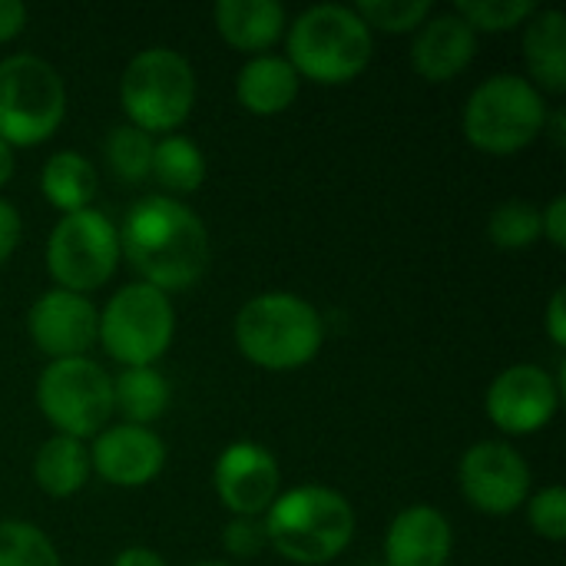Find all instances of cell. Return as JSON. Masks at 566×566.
<instances>
[{
    "label": "cell",
    "mask_w": 566,
    "mask_h": 566,
    "mask_svg": "<svg viewBox=\"0 0 566 566\" xmlns=\"http://www.w3.org/2000/svg\"><path fill=\"white\" fill-rule=\"evenodd\" d=\"M96 325H99V312L90 302V295H76L63 289L43 292L27 312L30 342L50 361L86 358L90 345L96 342Z\"/></svg>",
    "instance_id": "5bb4252c"
},
{
    "label": "cell",
    "mask_w": 566,
    "mask_h": 566,
    "mask_svg": "<svg viewBox=\"0 0 566 566\" xmlns=\"http://www.w3.org/2000/svg\"><path fill=\"white\" fill-rule=\"evenodd\" d=\"M262 524L269 547H275V554H282L289 564H332L355 541V507L345 494L322 484L279 494L262 514Z\"/></svg>",
    "instance_id": "7a4b0ae2"
},
{
    "label": "cell",
    "mask_w": 566,
    "mask_h": 566,
    "mask_svg": "<svg viewBox=\"0 0 566 566\" xmlns=\"http://www.w3.org/2000/svg\"><path fill=\"white\" fill-rule=\"evenodd\" d=\"M458 484L474 511L507 517L531 497V468L511 444L478 441L458 464Z\"/></svg>",
    "instance_id": "8fae6325"
},
{
    "label": "cell",
    "mask_w": 566,
    "mask_h": 566,
    "mask_svg": "<svg viewBox=\"0 0 566 566\" xmlns=\"http://www.w3.org/2000/svg\"><path fill=\"white\" fill-rule=\"evenodd\" d=\"M20 235H23V222H20L17 206L7 202V199H0V265L17 252Z\"/></svg>",
    "instance_id": "1f68e13d"
},
{
    "label": "cell",
    "mask_w": 566,
    "mask_h": 566,
    "mask_svg": "<svg viewBox=\"0 0 566 566\" xmlns=\"http://www.w3.org/2000/svg\"><path fill=\"white\" fill-rule=\"evenodd\" d=\"M0 566H63V560L36 524L0 521Z\"/></svg>",
    "instance_id": "4316f807"
},
{
    "label": "cell",
    "mask_w": 566,
    "mask_h": 566,
    "mask_svg": "<svg viewBox=\"0 0 566 566\" xmlns=\"http://www.w3.org/2000/svg\"><path fill=\"white\" fill-rule=\"evenodd\" d=\"M27 27V7L20 0H0V43H10Z\"/></svg>",
    "instance_id": "836d02e7"
},
{
    "label": "cell",
    "mask_w": 566,
    "mask_h": 566,
    "mask_svg": "<svg viewBox=\"0 0 566 566\" xmlns=\"http://www.w3.org/2000/svg\"><path fill=\"white\" fill-rule=\"evenodd\" d=\"M560 408V381L541 365H511L504 368L484 398V411L491 424L511 438L544 431Z\"/></svg>",
    "instance_id": "7c38bea8"
},
{
    "label": "cell",
    "mask_w": 566,
    "mask_h": 566,
    "mask_svg": "<svg viewBox=\"0 0 566 566\" xmlns=\"http://www.w3.org/2000/svg\"><path fill=\"white\" fill-rule=\"evenodd\" d=\"M222 547L235 560H252L269 547L262 517H232L222 531Z\"/></svg>",
    "instance_id": "4dcf8cb0"
},
{
    "label": "cell",
    "mask_w": 566,
    "mask_h": 566,
    "mask_svg": "<svg viewBox=\"0 0 566 566\" xmlns=\"http://www.w3.org/2000/svg\"><path fill=\"white\" fill-rule=\"evenodd\" d=\"M153 146L156 139L146 136L143 129L123 123V126H113L106 143H103V153H106V166L116 179L136 186L143 179H149V169H153Z\"/></svg>",
    "instance_id": "d4e9b609"
},
{
    "label": "cell",
    "mask_w": 566,
    "mask_h": 566,
    "mask_svg": "<svg viewBox=\"0 0 566 566\" xmlns=\"http://www.w3.org/2000/svg\"><path fill=\"white\" fill-rule=\"evenodd\" d=\"M524 60L531 83L547 93L566 90V17L564 10H537L527 20Z\"/></svg>",
    "instance_id": "ffe728a7"
},
{
    "label": "cell",
    "mask_w": 566,
    "mask_h": 566,
    "mask_svg": "<svg viewBox=\"0 0 566 566\" xmlns=\"http://www.w3.org/2000/svg\"><path fill=\"white\" fill-rule=\"evenodd\" d=\"M119 103L129 126L143 129L146 136H172L196 106V73L179 50L149 46L126 63Z\"/></svg>",
    "instance_id": "8992f818"
},
{
    "label": "cell",
    "mask_w": 566,
    "mask_h": 566,
    "mask_svg": "<svg viewBox=\"0 0 566 566\" xmlns=\"http://www.w3.org/2000/svg\"><path fill=\"white\" fill-rule=\"evenodd\" d=\"M451 551V524L428 504L405 507L385 534V566H448Z\"/></svg>",
    "instance_id": "2e32d148"
},
{
    "label": "cell",
    "mask_w": 566,
    "mask_h": 566,
    "mask_svg": "<svg viewBox=\"0 0 566 566\" xmlns=\"http://www.w3.org/2000/svg\"><path fill=\"white\" fill-rule=\"evenodd\" d=\"M235 345L242 358L265 371H295L325 345L318 308L292 292H262L235 315Z\"/></svg>",
    "instance_id": "3957f363"
},
{
    "label": "cell",
    "mask_w": 566,
    "mask_h": 566,
    "mask_svg": "<svg viewBox=\"0 0 566 566\" xmlns=\"http://www.w3.org/2000/svg\"><path fill=\"white\" fill-rule=\"evenodd\" d=\"M212 484L232 517H262L282 494V468L269 448L235 441L216 458Z\"/></svg>",
    "instance_id": "4fadbf2b"
},
{
    "label": "cell",
    "mask_w": 566,
    "mask_h": 566,
    "mask_svg": "<svg viewBox=\"0 0 566 566\" xmlns=\"http://www.w3.org/2000/svg\"><path fill=\"white\" fill-rule=\"evenodd\" d=\"M547 119L544 93L527 76L494 73L468 96L461 126L474 149L488 156H514L547 133Z\"/></svg>",
    "instance_id": "5b68a950"
},
{
    "label": "cell",
    "mask_w": 566,
    "mask_h": 566,
    "mask_svg": "<svg viewBox=\"0 0 566 566\" xmlns=\"http://www.w3.org/2000/svg\"><path fill=\"white\" fill-rule=\"evenodd\" d=\"M66 116V86L36 53L0 60V139L10 149L46 143Z\"/></svg>",
    "instance_id": "52a82bcc"
},
{
    "label": "cell",
    "mask_w": 566,
    "mask_h": 566,
    "mask_svg": "<svg viewBox=\"0 0 566 566\" xmlns=\"http://www.w3.org/2000/svg\"><path fill=\"white\" fill-rule=\"evenodd\" d=\"M541 7L534 0H458L454 13L478 33H507L514 27H524Z\"/></svg>",
    "instance_id": "83f0119b"
},
{
    "label": "cell",
    "mask_w": 566,
    "mask_h": 566,
    "mask_svg": "<svg viewBox=\"0 0 566 566\" xmlns=\"http://www.w3.org/2000/svg\"><path fill=\"white\" fill-rule=\"evenodd\" d=\"M527 521L537 537L560 544L566 541V491L560 484H551L527 497Z\"/></svg>",
    "instance_id": "f546056e"
},
{
    "label": "cell",
    "mask_w": 566,
    "mask_h": 566,
    "mask_svg": "<svg viewBox=\"0 0 566 566\" xmlns=\"http://www.w3.org/2000/svg\"><path fill=\"white\" fill-rule=\"evenodd\" d=\"M488 239L504 252L531 249L541 239V209L527 199H504L488 219Z\"/></svg>",
    "instance_id": "484cf974"
},
{
    "label": "cell",
    "mask_w": 566,
    "mask_h": 566,
    "mask_svg": "<svg viewBox=\"0 0 566 566\" xmlns=\"http://www.w3.org/2000/svg\"><path fill=\"white\" fill-rule=\"evenodd\" d=\"M36 408L63 438H96L113 418V378L90 358L50 361L36 378Z\"/></svg>",
    "instance_id": "9c48e42d"
},
{
    "label": "cell",
    "mask_w": 566,
    "mask_h": 566,
    "mask_svg": "<svg viewBox=\"0 0 566 566\" xmlns=\"http://www.w3.org/2000/svg\"><path fill=\"white\" fill-rule=\"evenodd\" d=\"M368 30L381 33H411L431 17V0H361L352 7Z\"/></svg>",
    "instance_id": "f1b7e54d"
},
{
    "label": "cell",
    "mask_w": 566,
    "mask_h": 566,
    "mask_svg": "<svg viewBox=\"0 0 566 566\" xmlns=\"http://www.w3.org/2000/svg\"><path fill=\"white\" fill-rule=\"evenodd\" d=\"M169 408V381L156 368H123L113 378V411L123 415V424L149 428Z\"/></svg>",
    "instance_id": "603a6c76"
},
{
    "label": "cell",
    "mask_w": 566,
    "mask_h": 566,
    "mask_svg": "<svg viewBox=\"0 0 566 566\" xmlns=\"http://www.w3.org/2000/svg\"><path fill=\"white\" fill-rule=\"evenodd\" d=\"M541 235L554 249H566V196H557L547 209H541Z\"/></svg>",
    "instance_id": "d6a6232c"
},
{
    "label": "cell",
    "mask_w": 566,
    "mask_h": 566,
    "mask_svg": "<svg viewBox=\"0 0 566 566\" xmlns=\"http://www.w3.org/2000/svg\"><path fill=\"white\" fill-rule=\"evenodd\" d=\"M10 176H13V149L0 139V189L10 182Z\"/></svg>",
    "instance_id": "8d00e7d4"
},
{
    "label": "cell",
    "mask_w": 566,
    "mask_h": 566,
    "mask_svg": "<svg viewBox=\"0 0 566 566\" xmlns=\"http://www.w3.org/2000/svg\"><path fill=\"white\" fill-rule=\"evenodd\" d=\"M166 468V444L153 428L106 424L90 448V471L113 488H146Z\"/></svg>",
    "instance_id": "9a60e30c"
},
{
    "label": "cell",
    "mask_w": 566,
    "mask_h": 566,
    "mask_svg": "<svg viewBox=\"0 0 566 566\" xmlns=\"http://www.w3.org/2000/svg\"><path fill=\"white\" fill-rule=\"evenodd\" d=\"M298 86H302V80L292 70V63L285 56H275V53L252 56L235 73V99L252 116L285 113L295 103Z\"/></svg>",
    "instance_id": "d6986e66"
},
{
    "label": "cell",
    "mask_w": 566,
    "mask_h": 566,
    "mask_svg": "<svg viewBox=\"0 0 566 566\" xmlns=\"http://www.w3.org/2000/svg\"><path fill=\"white\" fill-rule=\"evenodd\" d=\"M119 262V232L109 216L90 209L60 216L46 239V272L63 292L103 289Z\"/></svg>",
    "instance_id": "30bf717a"
},
{
    "label": "cell",
    "mask_w": 566,
    "mask_h": 566,
    "mask_svg": "<svg viewBox=\"0 0 566 566\" xmlns=\"http://www.w3.org/2000/svg\"><path fill=\"white\" fill-rule=\"evenodd\" d=\"M196 566H232V564H219V560H209V564H196Z\"/></svg>",
    "instance_id": "74e56055"
},
{
    "label": "cell",
    "mask_w": 566,
    "mask_h": 566,
    "mask_svg": "<svg viewBox=\"0 0 566 566\" xmlns=\"http://www.w3.org/2000/svg\"><path fill=\"white\" fill-rule=\"evenodd\" d=\"M219 36L239 53H269L285 33V7L275 0H219L212 7Z\"/></svg>",
    "instance_id": "ac0fdd59"
},
{
    "label": "cell",
    "mask_w": 566,
    "mask_h": 566,
    "mask_svg": "<svg viewBox=\"0 0 566 566\" xmlns=\"http://www.w3.org/2000/svg\"><path fill=\"white\" fill-rule=\"evenodd\" d=\"M113 566H166V560L149 547H126L123 554H116Z\"/></svg>",
    "instance_id": "d590c367"
},
{
    "label": "cell",
    "mask_w": 566,
    "mask_h": 566,
    "mask_svg": "<svg viewBox=\"0 0 566 566\" xmlns=\"http://www.w3.org/2000/svg\"><path fill=\"white\" fill-rule=\"evenodd\" d=\"M547 335L557 348L566 345V295L564 289H557L551 295V305H547Z\"/></svg>",
    "instance_id": "e575fe53"
},
{
    "label": "cell",
    "mask_w": 566,
    "mask_h": 566,
    "mask_svg": "<svg viewBox=\"0 0 566 566\" xmlns=\"http://www.w3.org/2000/svg\"><path fill=\"white\" fill-rule=\"evenodd\" d=\"M40 192L63 216L90 209V202L96 196V169L83 153L60 149L40 169Z\"/></svg>",
    "instance_id": "7402d4cb"
},
{
    "label": "cell",
    "mask_w": 566,
    "mask_h": 566,
    "mask_svg": "<svg viewBox=\"0 0 566 566\" xmlns=\"http://www.w3.org/2000/svg\"><path fill=\"white\" fill-rule=\"evenodd\" d=\"M176 335V308L166 292L133 282L99 312L96 342L123 368H156Z\"/></svg>",
    "instance_id": "ba28073f"
},
{
    "label": "cell",
    "mask_w": 566,
    "mask_h": 566,
    "mask_svg": "<svg viewBox=\"0 0 566 566\" xmlns=\"http://www.w3.org/2000/svg\"><path fill=\"white\" fill-rule=\"evenodd\" d=\"M33 481L46 497H73L90 481V451L76 438L53 434L33 458Z\"/></svg>",
    "instance_id": "44dd1931"
},
{
    "label": "cell",
    "mask_w": 566,
    "mask_h": 566,
    "mask_svg": "<svg viewBox=\"0 0 566 566\" xmlns=\"http://www.w3.org/2000/svg\"><path fill=\"white\" fill-rule=\"evenodd\" d=\"M478 53V33L458 13L428 17L411 43V66L428 83H448L461 76Z\"/></svg>",
    "instance_id": "e0dca14e"
},
{
    "label": "cell",
    "mask_w": 566,
    "mask_h": 566,
    "mask_svg": "<svg viewBox=\"0 0 566 566\" xmlns=\"http://www.w3.org/2000/svg\"><path fill=\"white\" fill-rule=\"evenodd\" d=\"M149 179H156L172 199L189 196L206 182V156L202 149L186 136H163L153 146V169Z\"/></svg>",
    "instance_id": "cb8c5ba5"
},
{
    "label": "cell",
    "mask_w": 566,
    "mask_h": 566,
    "mask_svg": "<svg viewBox=\"0 0 566 566\" xmlns=\"http://www.w3.org/2000/svg\"><path fill=\"white\" fill-rule=\"evenodd\" d=\"M119 232V255L159 292H186L209 269L206 222L172 196H146L129 206Z\"/></svg>",
    "instance_id": "6da1fadb"
},
{
    "label": "cell",
    "mask_w": 566,
    "mask_h": 566,
    "mask_svg": "<svg viewBox=\"0 0 566 566\" xmlns=\"http://www.w3.org/2000/svg\"><path fill=\"white\" fill-rule=\"evenodd\" d=\"M375 33L365 20L342 3H318L295 17L289 27V63L298 80L318 86H342L365 73L371 63Z\"/></svg>",
    "instance_id": "277c9868"
}]
</instances>
